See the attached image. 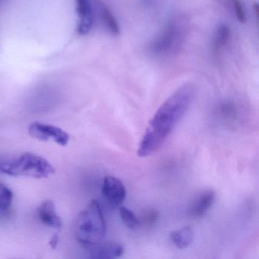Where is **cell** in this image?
<instances>
[{
  "label": "cell",
  "mask_w": 259,
  "mask_h": 259,
  "mask_svg": "<svg viewBox=\"0 0 259 259\" xmlns=\"http://www.w3.org/2000/svg\"><path fill=\"white\" fill-rule=\"evenodd\" d=\"M195 95L192 84L179 88L154 113L138 148L139 157H145L158 151L176 125L189 110Z\"/></svg>",
  "instance_id": "cell-1"
},
{
  "label": "cell",
  "mask_w": 259,
  "mask_h": 259,
  "mask_svg": "<svg viewBox=\"0 0 259 259\" xmlns=\"http://www.w3.org/2000/svg\"><path fill=\"white\" fill-rule=\"evenodd\" d=\"M170 239L172 243L179 249H185L193 242L195 232L189 226L174 230L170 233Z\"/></svg>",
  "instance_id": "cell-12"
},
{
  "label": "cell",
  "mask_w": 259,
  "mask_h": 259,
  "mask_svg": "<svg viewBox=\"0 0 259 259\" xmlns=\"http://www.w3.org/2000/svg\"><path fill=\"white\" fill-rule=\"evenodd\" d=\"M230 28L227 25H221L218 27L213 38V47L215 51H221L228 43L230 39Z\"/></svg>",
  "instance_id": "cell-13"
},
{
  "label": "cell",
  "mask_w": 259,
  "mask_h": 259,
  "mask_svg": "<svg viewBox=\"0 0 259 259\" xmlns=\"http://www.w3.org/2000/svg\"><path fill=\"white\" fill-rule=\"evenodd\" d=\"M37 216L42 223L48 227L60 229L62 227V220L57 212L55 205L51 200L44 201L37 208Z\"/></svg>",
  "instance_id": "cell-10"
},
{
  "label": "cell",
  "mask_w": 259,
  "mask_h": 259,
  "mask_svg": "<svg viewBox=\"0 0 259 259\" xmlns=\"http://www.w3.org/2000/svg\"><path fill=\"white\" fill-rule=\"evenodd\" d=\"M106 233L107 226L101 206L98 201L92 200L77 218L75 238L85 247L102 241Z\"/></svg>",
  "instance_id": "cell-3"
},
{
  "label": "cell",
  "mask_w": 259,
  "mask_h": 259,
  "mask_svg": "<svg viewBox=\"0 0 259 259\" xmlns=\"http://www.w3.org/2000/svg\"><path fill=\"white\" fill-rule=\"evenodd\" d=\"M55 172L53 165L41 156L24 153L13 158L0 160V174L11 177L48 178Z\"/></svg>",
  "instance_id": "cell-2"
},
{
  "label": "cell",
  "mask_w": 259,
  "mask_h": 259,
  "mask_svg": "<svg viewBox=\"0 0 259 259\" xmlns=\"http://www.w3.org/2000/svg\"><path fill=\"white\" fill-rule=\"evenodd\" d=\"M119 215L125 226L130 229H135L139 224V219L130 209L125 207H119Z\"/></svg>",
  "instance_id": "cell-14"
},
{
  "label": "cell",
  "mask_w": 259,
  "mask_h": 259,
  "mask_svg": "<svg viewBox=\"0 0 259 259\" xmlns=\"http://www.w3.org/2000/svg\"><path fill=\"white\" fill-rule=\"evenodd\" d=\"M89 257L94 259H113L121 257L124 247L115 242H103L102 241L85 246Z\"/></svg>",
  "instance_id": "cell-7"
},
{
  "label": "cell",
  "mask_w": 259,
  "mask_h": 259,
  "mask_svg": "<svg viewBox=\"0 0 259 259\" xmlns=\"http://www.w3.org/2000/svg\"><path fill=\"white\" fill-rule=\"evenodd\" d=\"M59 242V236L58 235L54 234L53 237L51 238V241H50V245L53 248H57V245Z\"/></svg>",
  "instance_id": "cell-18"
},
{
  "label": "cell",
  "mask_w": 259,
  "mask_h": 259,
  "mask_svg": "<svg viewBox=\"0 0 259 259\" xmlns=\"http://www.w3.org/2000/svg\"><path fill=\"white\" fill-rule=\"evenodd\" d=\"M102 193L109 204L113 207H119L125 201L126 189L122 182L112 176L104 179Z\"/></svg>",
  "instance_id": "cell-6"
},
{
  "label": "cell",
  "mask_w": 259,
  "mask_h": 259,
  "mask_svg": "<svg viewBox=\"0 0 259 259\" xmlns=\"http://www.w3.org/2000/svg\"><path fill=\"white\" fill-rule=\"evenodd\" d=\"M13 193L10 188L0 183V210L10 208L13 203Z\"/></svg>",
  "instance_id": "cell-15"
},
{
  "label": "cell",
  "mask_w": 259,
  "mask_h": 259,
  "mask_svg": "<svg viewBox=\"0 0 259 259\" xmlns=\"http://www.w3.org/2000/svg\"><path fill=\"white\" fill-rule=\"evenodd\" d=\"M231 2L236 19L240 23H245L246 21V14L241 0H231Z\"/></svg>",
  "instance_id": "cell-17"
},
{
  "label": "cell",
  "mask_w": 259,
  "mask_h": 259,
  "mask_svg": "<svg viewBox=\"0 0 259 259\" xmlns=\"http://www.w3.org/2000/svg\"><path fill=\"white\" fill-rule=\"evenodd\" d=\"M97 8L100 20L103 25L108 30L109 32L118 35L120 31L119 23L110 8L102 2L98 3Z\"/></svg>",
  "instance_id": "cell-11"
},
{
  "label": "cell",
  "mask_w": 259,
  "mask_h": 259,
  "mask_svg": "<svg viewBox=\"0 0 259 259\" xmlns=\"http://www.w3.org/2000/svg\"><path fill=\"white\" fill-rule=\"evenodd\" d=\"M77 13L79 18L78 32L84 35L90 32L95 22L93 8L91 0H76Z\"/></svg>",
  "instance_id": "cell-8"
},
{
  "label": "cell",
  "mask_w": 259,
  "mask_h": 259,
  "mask_svg": "<svg viewBox=\"0 0 259 259\" xmlns=\"http://www.w3.org/2000/svg\"><path fill=\"white\" fill-rule=\"evenodd\" d=\"M185 33L186 24L183 20L171 21L151 44V52L157 56L172 54L180 48L184 39Z\"/></svg>",
  "instance_id": "cell-4"
},
{
  "label": "cell",
  "mask_w": 259,
  "mask_h": 259,
  "mask_svg": "<svg viewBox=\"0 0 259 259\" xmlns=\"http://www.w3.org/2000/svg\"><path fill=\"white\" fill-rule=\"evenodd\" d=\"M215 193L212 190H206L198 195V198L191 204L189 213L192 218H201L207 213L213 205Z\"/></svg>",
  "instance_id": "cell-9"
},
{
  "label": "cell",
  "mask_w": 259,
  "mask_h": 259,
  "mask_svg": "<svg viewBox=\"0 0 259 259\" xmlns=\"http://www.w3.org/2000/svg\"><path fill=\"white\" fill-rule=\"evenodd\" d=\"M160 218L158 210L154 208H148L144 210L142 217L139 220V224H142L146 227H151L155 225Z\"/></svg>",
  "instance_id": "cell-16"
},
{
  "label": "cell",
  "mask_w": 259,
  "mask_h": 259,
  "mask_svg": "<svg viewBox=\"0 0 259 259\" xmlns=\"http://www.w3.org/2000/svg\"><path fill=\"white\" fill-rule=\"evenodd\" d=\"M28 133L30 136L41 141H53L60 146H66L69 142V135L59 127L41 122H34L29 125Z\"/></svg>",
  "instance_id": "cell-5"
}]
</instances>
